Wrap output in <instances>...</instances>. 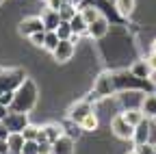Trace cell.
<instances>
[{
	"label": "cell",
	"mask_w": 156,
	"mask_h": 154,
	"mask_svg": "<svg viewBox=\"0 0 156 154\" xmlns=\"http://www.w3.org/2000/svg\"><path fill=\"white\" fill-rule=\"evenodd\" d=\"M37 102H39V89H37L35 81L26 76V81L15 89L13 102H11L9 109L11 111H17V113H30Z\"/></svg>",
	"instance_id": "obj_1"
},
{
	"label": "cell",
	"mask_w": 156,
	"mask_h": 154,
	"mask_svg": "<svg viewBox=\"0 0 156 154\" xmlns=\"http://www.w3.org/2000/svg\"><path fill=\"white\" fill-rule=\"evenodd\" d=\"M115 76L113 72H100L98 74V78L93 83V89H91V95H89V102L91 100H102V98H111L115 93Z\"/></svg>",
	"instance_id": "obj_2"
},
{
	"label": "cell",
	"mask_w": 156,
	"mask_h": 154,
	"mask_svg": "<svg viewBox=\"0 0 156 154\" xmlns=\"http://www.w3.org/2000/svg\"><path fill=\"white\" fill-rule=\"evenodd\" d=\"M115 76V89L124 91V89H150L152 91V83L145 78H139L132 72H113Z\"/></svg>",
	"instance_id": "obj_3"
},
{
	"label": "cell",
	"mask_w": 156,
	"mask_h": 154,
	"mask_svg": "<svg viewBox=\"0 0 156 154\" xmlns=\"http://www.w3.org/2000/svg\"><path fill=\"white\" fill-rule=\"evenodd\" d=\"M26 81L24 70L20 67H0V91H15Z\"/></svg>",
	"instance_id": "obj_4"
},
{
	"label": "cell",
	"mask_w": 156,
	"mask_h": 154,
	"mask_svg": "<svg viewBox=\"0 0 156 154\" xmlns=\"http://www.w3.org/2000/svg\"><path fill=\"white\" fill-rule=\"evenodd\" d=\"M91 113H93V106H91L89 100H78V102H74L67 109V120L74 126H80V122L87 117V115H91Z\"/></svg>",
	"instance_id": "obj_5"
},
{
	"label": "cell",
	"mask_w": 156,
	"mask_h": 154,
	"mask_svg": "<svg viewBox=\"0 0 156 154\" xmlns=\"http://www.w3.org/2000/svg\"><path fill=\"white\" fill-rule=\"evenodd\" d=\"M2 124H5V128L9 132H22L30 124L28 122V113H17V111H11L9 109V113H7V117L2 120Z\"/></svg>",
	"instance_id": "obj_6"
},
{
	"label": "cell",
	"mask_w": 156,
	"mask_h": 154,
	"mask_svg": "<svg viewBox=\"0 0 156 154\" xmlns=\"http://www.w3.org/2000/svg\"><path fill=\"white\" fill-rule=\"evenodd\" d=\"M111 132L115 134L117 139H132V134H134V126L132 124H128L126 120H124V115L119 113V115H115V117L111 120Z\"/></svg>",
	"instance_id": "obj_7"
},
{
	"label": "cell",
	"mask_w": 156,
	"mask_h": 154,
	"mask_svg": "<svg viewBox=\"0 0 156 154\" xmlns=\"http://www.w3.org/2000/svg\"><path fill=\"white\" fill-rule=\"evenodd\" d=\"M74 54H76V44H74L72 39H61V41H58V46H56V50L52 52V56H54L56 63H67V61H72Z\"/></svg>",
	"instance_id": "obj_8"
},
{
	"label": "cell",
	"mask_w": 156,
	"mask_h": 154,
	"mask_svg": "<svg viewBox=\"0 0 156 154\" xmlns=\"http://www.w3.org/2000/svg\"><path fill=\"white\" fill-rule=\"evenodd\" d=\"M20 35H24V37H30L35 33H41L46 30L44 28V22H41V15H30V17H24L22 22H20Z\"/></svg>",
	"instance_id": "obj_9"
},
{
	"label": "cell",
	"mask_w": 156,
	"mask_h": 154,
	"mask_svg": "<svg viewBox=\"0 0 156 154\" xmlns=\"http://www.w3.org/2000/svg\"><path fill=\"white\" fill-rule=\"evenodd\" d=\"M111 30V22H108V17L106 15H100L98 20H93L87 28V35L91 37V39H102V37H106Z\"/></svg>",
	"instance_id": "obj_10"
},
{
	"label": "cell",
	"mask_w": 156,
	"mask_h": 154,
	"mask_svg": "<svg viewBox=\"0 0 156 154\" xmlns=\"http://www.w3.org/2000/svg\"><path fill=\"white\" fill-rule=\"evenodd\" d=\"M76 152V141L69 134H63L61 139L52 143V154H74Z\"/></svg>",
	"instance_id": "obj_11"
},
{
	"label": "cell",
	"mask_w": 156,
	"mask_h": 154,
	"mask_svg": "<svg viewBox=\"0 0 156 154\" xmlns=\"http://www.w3.org/2000/svg\"><path fill=\"white\" fill-rule=\"evenodd\" d=\"M41 22H44V28H46V30H56L58 24H61L63 20H61V15H58L56 9L46 7V9L41 11Z\"/></svg>",
	"instance_id": "obj_12"
},
{
	"label": "cell",
	"mask_w": 156,
	"mask_h": 154,
	"mask_svg": "<svg viewBox=\"0 0 156 154\" xmlns=\"http://www.w3.org/2000/svg\"><path fill=\"white\" fill-rule=\"evenodd\" d=\"M139 109L143 111V115H145L147 120L156 117V93H154V91H147V93L143 95V98H141Z\"/></svg>",
	"instance_id": "obj_13"
},
{
	"label": "cell",
	"mask_w": 156,
	"mask_h": 154,
	"mask_svg": "<svg viewBox=\"0 0 156 154\" xmlns=\"http://www.w3.org/2000/svg\"><path fill=\"white\" fill-rule=\"evenodd\" d=\"M132 143L141 145V143H150V124L147 120H143L139 126H134V134H132Z\"/></svg>",
	"instance_id": "obj_14"
},
{
	"label": "cell",
	"mask_w": 156,
	"mask_h": 154,
	"mask_svg": "<svg viewBox=\"0 0 156 154\" xmlns=\"http://www.w3.org/2000/svg\"><path fill=\"white\" fill-rule=\"evenodd\" d=\"M44 128V134H46V139L50 141V143H54L56 139H61L63 134H65V128L61 126V124H56V122H50V124H46V126H41Z\"/></svg>",
	"instance_id": "obj_15"
},
{
	"label": "cell",
	"mask_w": 156,
	"mask_h": 154,
	"mask_svg": "<svg viewBox=\"0 0 156 154\" xmlns=\"http://www.w3.org/2000/svg\"><path fill=\"white\" fill-rule=\"evenodd\" d=\"M130 72H132L134 76H139V78H145V81H150L154 70H152V65L147 63V59H143V61H136V63H132Z\"/></svg>",
	"instance_id": "obj_16"
},
{
	"label": "cell",
	"mask_w": 156,
	"mask_h": 154,
	"mask_svg": "<svg viewBox=\"0 0 156 154\" xmlns=\"http://www.w3.org/2000/svg\"><path fill=\"white\" fill-rule=\"evenodd\" d=\"M24 143H26V139H24L22 132H9L7 145H9L11 152H22V150H24Z\"/></svg>",
	"instance_id": "obj_17"
},
{
	"label": "cell",
	"mask_w": 156,
	"mask_h": 154,
	"mask_svg": "<svg viewBox=\"0 0 156 154\" xmlns=\"http://www.w3.org/2000/svg\"><path fill=\"white\" fill-rule=\"evenodd\" d=\"M136 0H115V9L119 13V17H130L134 13Z\"/></svg>",
	"instance_id": "obj_18"
},
{
	"label": "cell",
	"mask_w": 156,
	"mask_h": 154,
	"mask_svg": "<svg viewBox=\"0 0 156 154\" xmlns=\"http://www.w3.org/2000/svg\"><path fill=\"white\" fill-rule=\"evenodd\" d=\"M122 115H124V120L128 124H132V126H139L143 120H147L141 109H126V111H122Z\"/></svg>",
	"instance_id": "obj_19"
},
{
	"label": "cell",
	"mask_w": 156,
	"mask_h": 154,
	"mask_svg": "<svg viewBox=\"0 0 156 154\" xmlns=\"http://www.w3.org/2000/svg\"><path fill=\"white\" fill-rule=\"evenodd\" d=\"M69 26H72V30H74V35H85L87 33V28H89V24H87V20L83 17V13L78 11L72 20H69Z\"/></svg>",
	"instance_id": "obj_20"
},
{
	"label": "cell",
	"mask_w": 156,
	"mask_h": 154,
	"mask_svg": "<svg viewBox=\"0 0 156 154\" xmlns=\"http://www.w3.org/2000/svg\"><path fill=\"white\" fill-rule=\"evenodd\" d=\"M80 13H83V17L87 20V24H91L93 20H98V17L102 15V13H100V9H98V7H93V5H89L87 0L80 5Z\"/></svg>",
	"instance_id": "obj_21"
},
{
	"label": "cell",
	"mask_w": 156,
	"mask_h": 154,
	"mask_svg": "<svg viewBox=\"0 0 156 154\" xmlns=\"http://www.w3.org/2000/svg\"><path fill=\"white\" fill-rule=\"evenodd\" d=\"M78 11H80V9H78L76 5H72V2H65L61 9H58V15H61V20H63V22H69V20H72V17H74Z\"/></svg>",
	"instance_id": "obj_22"
},
{
	"label": "cell",
	"mask_w": 156,
	"mask_h": 154,
	"mask_svg": "<svg viewBox=\"0 0 156 154\" xmlns=\"http://www.w3.org/2000/svg\"><path fill=\"white\" fill-rule=\"evenodd\" d=\"M58 35H56V30H46V41H44V50H48V52H54L56 50V46H58Z\"/></svg>",
	"instance_id": "obj_23"
},
{
	"label": "cell",
	"mask_w": 156,
	"mask_h": 154,
	"mask_svg": "<svg viewBox=\"0 0 156 154\" xmlns=\"http://www.w3.org/2000/svg\"><path fill=\"white\" fill-rule=\"evenodd\" d=\"M80 130H83V132H93V130H98V115H95V113L87 115V117L80 122Z\"/></svg>",
	"instance_id": "obj_24"
},
{
	"label": "cell",
	"mask_w": 156,
	"mask_h": 154,
	"mask_svg": "<svg viewBox=\"0 0 156 154\" xmlns=\"http://www.w3.org/2000/svg\"><path fill=\"white\" fill-rule=\"evenodd\" d=\"M22 134H24V139H26V141H37V139H39V134H41V126L28 124V126L22 130Z\"/></svg>",
	"instance_id": "obj_25"
},
{
	"label": "cell",
	"mask_w": 156,
	"mask_h": 154,
	"mask_svg": "<svg viewBox=\"0 0 156 154\" xmlns=\"http://www.w3.org/2000/svg\"><path fill=\"white\" fill-rule=\"evenodd\" d=\"M56 35H58V39H72V37H74V30H72L69 22H61V24H58Z\"/></svg>",
	"instance_id": "obj_26"
},
{
	"label": "cell",
	"mask_w": 156,
	"mask_h": 154,
	"mask_svg": "<svg viewBox=\"0 0 156 154\" xmlns=\"http://www.w3.org/2000/svg\"><path fill=\"white\" fill-rule=\"evenodd\" d=\"M28 39H30V44H33V46H37V48H44V41H46V30H41V33H35V35H30Z\"/></svg>",
	"instance_id": "obj_27"
},
{
	"label": "cell",
	"mask_w": 156,
	"mask_h": 154,
	"mask_svg": "<svg viewBox=\"0 0 156 154\" xmlns=\"http://www.w3.org/2000/svg\"><path fill=\"white\" fill-rule=\"evenodd\" d=\"M22 152H24V154H39V143H37V141H26Z\"/></svg>",
	"instance_id": "obj_28"
},
{
	"label": "cell",
	"mask_w": 156,
	"mask_h": 154,
	"mask_svg": "<svg viewBox=\"0 0 156 154\" xmlns=\"http://www.w3.org/2000/svg\"><path fill=\"white\" fill-rule=\"evenodd\" d=\"M134 150H136V154H154V152H156L152 143H141V145H134Z\"/></svg>",
	"instance_id": "obj_29"
},
{
	"label": "cell",
	"mask_w": 156,
	"mask_h": 154,
	"mask_svg": "<svg viewBox=\"0 0 156 154\" xmlns=\"http://www.w3.org/2000/svg\"><path fill=\"white\" fill-rule=\"evenodd\" d=\"M65 2H67V0H48V2H46V7H50V9H56V11H58V9H61Z\"/></svg>",
	"instance_id": "obj_30"
},
{
	"label": "cell",
	"mask_w": 156,
	"mask_h": 154,
	"mask_svg": "<svg viewBox=\"0 0 156 154\" xmlns=\"http://www.w3.org/2000/svg\"><path fill=\"white\" fill-rule=\"evenodd\" d=\"M0 154H11V150L7 145V139H0Z\"/></svg>",
	"instance_id": "obj_31"
},
{
	"label": "cell",
	"mask_w": 156,
	"mask_h": 154,
	"mask_svg": "<svg viewBox=\"0 0 156 154\" xmlns=\"http://www.w3.org/2000/svg\"><path fill=\"white\" fill-rule=\"evenodd\" d=\"M147 63H150V65H152V70L156 72V52H152V54L147 56Z\"/></svg>",
	"instance_id": "obj_32"
},
{
	"label": "cell",
	"mask_w": 156,
	"mask_h": 154,
	"mask_svg": "<svg viewBox=\"0 0 156 154\" xmlns=\"http://www.w3.org/2000/svg\"><path fill=\"white\" fill-rule=\"evenodd\" d=\"M7 137H9V130L5 128V124H2V122H0V139H7Z\"/></svg>",
	"instance_id": "obj_33"
},
{
	"label": "cell",
	"mask_w": 156,
	"mask_h": 154,
	"mask_svg": "<svg viewBox=\"0 0 156 154\" xmlns=\"http://www.w3.org/2000/svg\"><path fill=\"white\" fill-rule=\"evenodd\" d=\"M7 113H9V106H5V104H0V122H2V120L7 117Z\"/></svg>",
	"instance_id": "obj_34"
},
{
	"label": "cell",
	"mask_w": 156,
	"mask_h": 154,
	"mask_svg": "<svg viewBox=\"0 0 156 154\" xmlns=\"http://www.w3.org/2000/svg\"><path fill=\"white\" fill-rule=\"evenodd\" d=\"M67 2H72V5H76V7H78V9H80V5H83V2H85V0H67Z\"/></svg>",
	"instance_id": "obj_35"
},
{
	"label": "cell",
	"mask_w": 156,
	"mask_h": 154,
	"mask_svg": "<svg viewBox=\"0 0 156 154\" xmlns=\"http://www.w3.org/2000/svg\"><path fill=\"white\" fill-rule=\"evenodd\" d=\"M152 52H156V39H154V44H152Z\"/></svg>",
	"instance_id": "obj_36"
},
{
	"label": "cell",
	"mask_w": 156,
	"mask_h": 154,
	"mask_svg": "<svg viewBox=\"0 0 156 154\" xmlns=\"http://www.w3.org/2000/svg\"><path fill=\"white\" fill-rule=\"evenodd\" d=\"M128 154H136V150H132V152H128Z\"/></svg>",
	"instance_id": "obj_37"
},
{
	"label": "cell",
	"mask_w": 156,
	"mask_h": 154,
	"mask_svg": "<svg viewBox=\"0 0 156 154\" xmlns=\"http://www.w3.org/2000/svg\"><path fill=\"white\" fill-rule=\"evenodd\" d=\"M152 122H154V124H156V117H152Z\"/></svg>",
	"instance_id": "obj_38"
},
{
	"label": "cell",
	"mask_w": 156,
	"mask_h": 154,
	"mask_svg": "<svg viewBox=\"0 0 156 154\" xmlns=\"http://www.w3.org/2000/svg\"><path fill=\"white\" fill-rule=\"evenodd\" d=\"M2 2H5V0H0V5H2Z\"/></svg>",
	"instance_id": "obj_39"
},
{
	"label": "cell",
	"mask_w": 156,
	"mask_h": 154,
	"mask_svg": "<svg viewBox=\"0 0 156 154\" xmlns=\"http://www.w3.org/2000/svg\"><path fill=\"white\" fill-rule=\"evenodd\" d=\"M41 2H48V0H41Z\"/></svg>",
	"instance_id": "obj_40"
},
{
	"label": "cell",
	"mask_w": 156,
	"mask_h": 154,
	"mask_svg": "<svg viewBox=\"0 0 156 154\" xmlns=\"http://www.w3.org/2000/svg\"><path fill=\"white\" fill-rule=\"evenodd\" d=\"M154 150H156V143H154Z\"/></svg>",
	"instance_id": "obj_41"
}]
</instances>
